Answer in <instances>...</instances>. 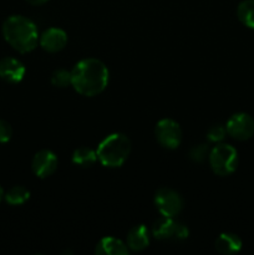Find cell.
<instances>
[{
  "label": "cell",
  "instance_id": "obj_1",
  "mask_svg": "<svg viewBox=\"0 0 254 255\" xmlns=\"http://www.w3.org/2000/svg\"><path fill=\"white\" fill-rule=\"evenodd\" d=\"M110 72L106 65L97 59H84L71 70V86L77 94L96 96L106 89Z\"/></svg>",
  "mask_w": 254,
  "mask_h": 255
},
{
  "label": "cell",
  "instance_id": "obj_2",
  "mask_svg": "<svg viewBox=\"0 0 254 255\" xmlns=\"http://www.w3.org/2000/svg\"><path fill=\"white\" fill-rule=\"evenodd\" d=\"M2 35L10 46L21 54L32 51L39 44V31L34 22L21 15H12L2 24Z\"/></svg>",
  "mask_w": 254,
  "mask_h": 255
},
{
  "label": "cell",
  "instance_id": "obj_3",
  "mask_svg": "<svg viewBox=\"0 0 254 255\" xmlns=\"http://www.w3.org/2000/svg\"><path fill=\"white\" fill-rule=\"evenodd\" d=\"M131 149L132 144L128 137L122 133H112L97 147V159L104 167L117 168L126 162Z\"/></svg>",
  "mask_w": 254,
  "mask_h": 255
},
{
  "label": "cell",
  "instance_id": "obj_4",
  "mask_svg": "<svg viewBox=\"0 0 254 255\" xmlns=\"http://www.w3.org/2000/svg\"><path fill=\"white\" fill-rule=\"evenodd\" d=\"M208 161L214 174L229 176L238 167V152L231 144L219 143L211 149Z\"/></svg>",
  "mask_w": 254,
  "mask_h": 255
},
{
  "label": "cell",
  "instance_id": "obj_5",
  "mask_svg": "<svg viewBox=\"0 0 254 255\" xmlns=\"http://www.w3.org/2000/svg\"><path fill=\"white\" fill-rule=\"evenodd\" d=\"M154 206L163 217L174 218L183 209V199L178 192L163 187L154 194Z\"/></svg>",
  "mask_w": 254,
  "mask_h": 255
},
{
  "label": "cell",
  "instance_id": "obj_6",
  "mask_svg": "<svg viewBox=\"0 0 254 255\" xmlns=\"http://www.w3.org/2000/svg\"><path fill=\"white\" fill-rule=\"evenodd\" d=\"M157 142L163 148L176 149L182 142V129L178 122L172 119H162L154 128Z\"/></svg>",
  "mask_w": 254,
  "mask_h": 255
},
{
  "label": "cell",
  "instance_id": "obj_7",
  "mask_svg": "<svg viewBox=\"0 0 254 255\" xmlns=\"http://www.w3.org/2000/svg\"><path fill=\"white\" fill-rule=\"evenodd\" d=\"M152 234L161 241H183L189 232L184 224L169 217H163L156 221L152 227Z\"/></svg>",
  "mask_w": 254,
  "mask_h": 255
},
{
  "label": "cell",
  "instance_id": "obj_8",
  "mask_svg": "<svg viewBox=\"0 0 254 255\" xmlns=\"http://www.w3.org/2000/svg\"><path fill=\"white\" fill-rule=\"evenodd\" d=\"M227 134L237 141H247L254 134V119L246 112H238L229 117L226 125Z\"/></svg>",
  "mask_w": 254,
  "mask_h": 255
},
{
  "label": "cell",
  "instance_id": "obj_9",
  "mask_svg": "<svg viewBox=\"0 0 254 255\" xmlns=\"http://www.w3.org/2000/svg\"><path fill=\"white\" fill-rule=\"evenodd\" d=\"M57 164H59V159H57L56 154L49 149H42V151L37 152L32 158L31 168L36 177L47 178L55 173V171L57 169Z\"/></svg>",
  "mask_w": 254,
  "mask_h": 255
},
{
  "label": "cell",
  "instance_id": "obj_10",
  "mask_svg": "<svg viewBox=\"0 0 254 255\" xmlns=\"http://www.w3.org/2000/svg\"><path fill=\"white\" fill-rule=\"evenodd\" d=\"M39 44L45 51L47 52H59L66 46L67 34L59 27H50L42 32L39 37Z\"/></svg>",
  "mask_w": 254,
  "mask_h": 255
},
{
  "label": "cell",
  "instance_id": "obj_11",
  "mask_svg": "<svg viewBox=\"0 0 254 255\" xmlns=\"http://www.w3.org/2000/svg\"><path fill=\"white\" fill-rule=\"evenodd\" d=\"M25 66L15 57H4L0 60V79L10 84H17L25 76Z\"/></svg>",
  "mask_w": 254,
  "mask_h": 255
},
{
  "label": "cell",
  "instance_id": "obj_12",
  "mask_svg": "<svg viewBox=\"0 0 254 255\" xmlns=\"http://www.w3.org/2000/svg\"><path fill=\"white\" fill-rule=\"evenodd\" d=\"M127 247L132 252H142L149 244V232L146 226L138 224L129 229L127 234Z\"/></svg>",
  "mask_w": 254,
  "mask_h": 255
},
{
  "label": "cell",
  "instance_id": "obj_13",
  "mask_svg": "<svg viewBox=\"0 0 254 255\" xmlns=\"http://www.w3.org/2000/svg\"><path fill=\"white\" fill-rule=\"evenodd\" d=\"M95 253L99 255H126L129 253L127 244L114 237H105L100 239L95 247Z\"/></svg>",
  "mask_w": 254,
  "mask_h": 255
},
{
  "label": "cell",
  "instance_id": "obj_14",
  "mask_svg": "<svg viewBox=\"0 0 254 255\" xmlns=\"http://www.w3.org/2000/svg\"><path fill=\"white\" fill-rule=\"evenodd\" d=\"M216 249L221 254L238 253L242 248V239L234 233H222L216 239Z\"/></svg>",
  "mask_w": 254,
  "mask_h": 255
},
{
  "label": "cell",
  "instance_id": "obj_15",
  "mask_svg": "<svg viewBox=\"0 0 254 255\" xmlns=\"http://www.w3.org/2000/svg\"><path fill=\"white\" fill-rule=\"evenodd\" d=\"M96 161V152L92 151L89 147H80V148L75 149L74 153H72V163L79 167H82V168L91 167Z\"/></svg>",
  "mask_w": 254,
  "mask_h": 255
},
{
  "label": "cell",
  "instance_id": "obj_16",
  "mask_svg": "<svg viewBox=\"0 0 254 255\" xmlns=\"http://www.w3.org/2000/svg\"><path fill=\"white\" fill-rule=\"evenodd\" d=\"M237 16L244 26L254 30V0H243L237 7Z\"/></svg>",
  "mask_w": 254,
  "mask_h": 255
},
{
  "label": "cell",
  "instance_id": "obj_17",
  "mask_svg": "<svg viewBox=\"0 0 254 255\" xmlns=\"http://www.w3.org/2000/svg\"><path fill=\"white\" fill-rule=\"evenodd\" d=\"M5 201L10 204V206H21L25 202L29 201L30 198V191L22 186H15L5 193Z\"/></svg>",
  "mask_w": 254,
  "mask_h": 255
},
{
  "label": "cell",
  "instance_id": "obj_18",
  "mask_svg": "<svg viewBox=\"0 0 254 255\" xmlns=\"http://www.w3.org/2000/svg\"><path fill=\"white\" fill-rule=\"evenodd\" d=\"M51 84L56 87H66L71 85V71L57 69L51 75Z\"/></svg>",
  "mask_w": 254,
  "mask_h": 255
},
{
  "label": "cell",
  "instance_id": "obj_19",
  "mask_svg": "<svg viewBox=\"0 0 254 255\" xmlns=\"http://www.w3.org/2000/svg\"><path fill=\"white\" fill-rule=\"evenodd\" d=\"M227 134L226 126L223 125H213L211 128L207 131V138L209 142H213V143H219L224 139Z\"/></svg>",
  "mask_w": 254,
  "mask_h": 255
},
{
  "label": "cell",
  "instance_id": "obj_20",
  "mask_svg": "<svg viewBox=\"0 0 254 255\" xmlns=\"http://www.w3.org/2000/svg\"><path fill=\"white\" fill-rule=\"evenodd\" d=\"M209 152L211 151H209L207 144H198V146H194L191 148V151H189V158L193 162L201 163V162L206 161V158H208Z\"/></svg>",
  "mask_w": 254,
  "mask_h": 255
},
{
  "label": "cell",
  "instance_id": "obj_21",
  "mask_svg": "<svg viewBox=\"0 0 254 255\" xmlns=\"http://www.w3.org/2000/svg\"><path fill=\"white\" fill-rule=\"evenodd\" d=\"M12 128L10 124L5 120L0 119V143H6L11 139Z\"/></svg>",
  "mask_w": 254,
  "mask_h": 255
},
{
  "label": "cell",
  "instance_id": "obj_22",
  "mask_svg": "<svg viewBox=\"0 0 254 255\" xmlns=\"http://www.w3.org/2000/svg\"><path fill=\"white\" fill-rule=\"evenodd\" d=\"M26 1L29 2V4L35 5V6H39V5L46 4V2L49 1V0H26Z\"/></svg>",
  "mask_w": 254,
  "mask_h": 255
},
{
  "label": "cell",
  "instance_id": "obj_23",
  "mask_svg": "<svg viewBox=\"0 0 254 255\" xmlns=\"http://www.w3.org/2000/svg\"><path fill=\"white\" fill-rule=\"evenodd\" d=\"M5 197V193H4V189H2V187L0 186V202L2 201V198Z\"/></svg>",
  "mask_w": 254,
  "mask_h": 255
}]
</instances>
